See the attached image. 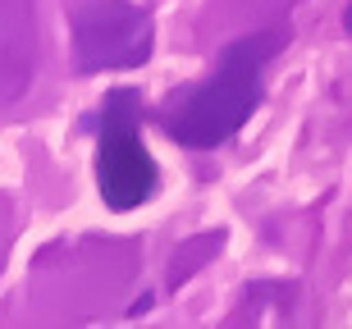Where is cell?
Segmentation results:
<instances>
[{"instance_id": "obj_4", "label": "cell", "mask_w": 352, "mask_h": 329, "mask_svg": "<svg viewBox=\"0 0 352 329\" xmlns=\"http://www.w3.org/2000/svg\"><path fill=\"white\" fill-rule=\"evenodd\" d=\"M32 82V0H0V101Z\"/></svg>"}, {"instance_id": "obj_3", "label": "cell", "mask_w": 352, "mask_h": 329, "mask_svg": "<svg viewBox=\"0 0 352 329\" xmlns=\"http://www.w3.org/2000/svg\"><path fill=\"white\" fill-rule=\"evenodd\" d=\"M151 14L133 0H91L74 14V65L82 73H119L151 60Z\"/></svg>"}, {"instance_id": "obj_5", "label": "cell", "mask_w": 352, "mask_h": 329, "mask_svg": "<svg viewBox=\"0 0 352 329\" xmlns=\"http://www.w3.org/2000/svg\"><path fill=\"white\" fill-rule=\"evenodd\" d=\"M343 23H348V32H352V0H348V10H343Z\"/></svg>"}, {"instance_id": "obj_2", "label": "cell", "mask_w": 352, "mask_h": 329, "mask_svg": "<svg viewBox=\"0 0 352 329\" xmlns=\"http://www.w3.org/2000/svg\"><path fill=\"white\" fill-rule=\"evenodd\" d=\"M96 188L110 211H138L156 192V160L138 137V96L133 92H115L101 110Z\"/></svg>"}, {"instance_id": "obj_1", "label": "cell", "mask_w": 352, "mask_h": 329, "mask_svg": "<svg viewBox=\"0 0 352 329\" xmlns=\"http://www.w3.org/2000/svg\"><path fill=\"white\" fill-rule=\"evenodd\" d=\"M270 55H274L270 32L229 41L215 73L206 82H197L192 92H183L165 110L160 128L170 133L179 146H192V151H210V146L229 142L252 119L256 101H261V73L270 65Z\"/></svg>"}]
</instances>
